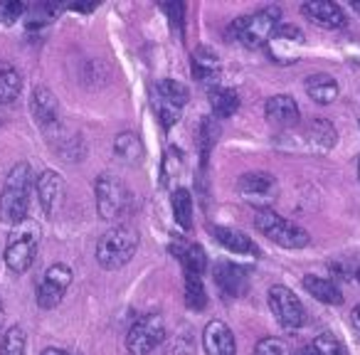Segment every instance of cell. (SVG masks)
Returning <instances> with one entry per match:
<instances>
[{
  "label": "cell",
  "mask_w": 360,
  "mask_h": 355,
  "mask_svg": "<svg viewBox=\"0 0 360 355\" xmlns=\"http://www.w3.org/2000/svg\"><path fill=\"white\" fill-rule=\"evenodd\" d=\"M72 284V269L62 262L47 266L45 276H42L40 286H37V306L45 311L55 309L62 299H65L67 289Z\"/></svg>",
  "instance_id": "cell-10"
},
{
  "label": "cell",
  "mask_w": 360,
  "mask_h": 355,
  "mask_svg": "<svg viewBox=\"0 0 360 355\" xmlns=\"http://www.w3.org/2000/svg\"><path fill=\"white\" fill-rule=\"evenodd\" d=\"M37 247H40V227H37L35 220L27 217L20 225L13 227L11 237H8L6 257H3L8 269L15 271V274H25L35 262Z\"/></svg>",
  "instance_id": "cell-3"
},
{
  "label": "cell",
  "mask_w": 360,
  "mask_h": 355,
  "mask_svg": "<svg viewBox=\"0 0 360 355\" xmlns=\"http://www.w3.org/2000/svg\"><path fill=\"white\" fill-rule=\"evenodd\" d=\"M210 235L225 247L227 252L232 254H242V257H257L259 250H257L255 240L245 235L242 230H235V227H220V225H212L210 227Z\"/></svg>",
  "instance_id": "cell-18"
},
{
  "label": "cell",
  "mask_w": 360,
  "mask_h": 355,
  "mask_svg": "<svg viewBox=\"0 0 360 355\" xmlns=\"http://www.w3.org/2000/svg\"><path fill=\"white\" fill-rule=\"evenodd\" d=\"M94 195H96V210L104 220L116 222L124 217V212L129 210V188L124 186L119 175L114 173H101L94 183Z\"/></svg>",
  "instance_id": "cell-6"
},
{
  "label": "cell",
  "mask_w": 360,
  "mask_h": 355,
  "mask_svg": "<svg viewBox=\"0 0 360 355\" xmlns=\"http://www.w3.org/2000/svg\"><path fill=\"white\" fill-rule=\"evenodd\" d=\"M217 126H215V119H202V126H200V141H202V163L207 160V155H210V148L217 143Z\"/></svg>",
  "instance_id": "cell-32"
},
{
  "label": "cell",
  "mask_w": 360,
  "mask_h": 355,
  "mask_svg": "<svg viewBox=\"0 0 360 355\" xmlns=\"http://www.w3.org/2000/svg\"><path fill=\"white\" fill-rule=\"evenodd\" d=\"M180 168H183V150L168 148V153H165V158H163V183H168L170 175L178 173Z\"/></svg>",
  "instance_id": "cell-34"
},
{
  "label": "cell",
  "mask_w": 360,
  "mask_h": 355,
  "mask_svg": "<svg viewBox=\"0 0 360 355\" xmlns=\"http://www.w3.org/2000/svg\"><path fill=\"white\" fill-rule=\"evenodd\" d=\"M165 338V323L160 314H146L129 328L126 335V350L131 355H148Z\"/></svg>",
  "instance_id": "cell-7"
},
{
  "label": "cell",
  "mask_w": 360,
  "mask_h": 355,
  "mask_svg": "<svg viewBox=\"0 0 360 355\" xmlns=\"http://www.w3.org/2000/svg\"><path fill=\"white\" fill-rule=\"evenodd\" d=\"M264 114H266V121H271V124H276V126H284V129L299 126V119H301L299 104H296L294 96H289V94L271 96L264 106Z\"/></svg>",
  "instance_id": "cell-16"
},
{
  "label": "cell",
  "mask_w": 360,
  "mask_h": 355,
  "mask_svg": "<svg viewBox=\"0 0 360 355\" xmlns=\"http://www.w3.org/2000/svg\"><path fill=\"white\" fill-rule=\"evenodd\" d=\"M266 47H269V55L274 62H279V65H294L301 57V52H304V32L299 27L279 25L274 35H271V40L266 42Z\"/></svg>",
  "instance_id": "cell-11"
},
{
  "label": "cell",
  "mask_w": 360,
  "mask_h": 355,
  "mask_svg": "<svg viewBox=\"0 0 360 355\" xmlns=\"http://www.w3.org/2000/svg\"><path fill=\"white\" fill-rule=\"evenodd\" d=\"M306 94L316 101V104H333L338 99V82L330 75H311L306 79Z\"/></svg>",
  "instance_id": "cell-22"
},
{
  "label": "cell",
  "mask_w": 360,
  "mask_h": 355,
  "mask_svg": "<svg viewBox=\"0 0 360 355\" xmlns=\"http://www.w3.org/2000/svg\"><path fill=\"white\" fill-rule=\"evenodd\" d=\"M304 289L314 296L316 301L321 304H330V306H338L343 301V294L340 289L333 284L330 279H323V276H316V274H306L304 276Z\"/></svg>",
  "instance_id": "cell-23"
},
{
  "label": "cell",
  "mask_w": 360,
  "mask_h": 355,
  "mask_svg": "<svg viewBox=\"0 0 360 355\" xmlns=\"http://www.w3.org/2000/svg\"><path fill=\"white\" fill-rule=\"evenodd\" d=\"M237 193L245 202L259 207V210H269V205L276 200V193H279V186H276V178L269 173H245L237 181Z\"/></svg>",
  "instance_id": "cell-8"
},
{
  "label": "cell",
  "mask_w": 360,
  "mask_h": 355,
  "mask_svg": "<svg viewBox=\"0 0 360 355\" xmlns=\"http://www.w3.org/2000/svg\"><path fill=\"white\" fill-rule=\"evenodd\" d=\"M358 181H360V158H358Z\"/></svg>",
  "instance_id": "cell-43"
},
{
  "label": "cell",
  "mask_w": 360,
  "mask_h": 355,
  "mask_svg": "<svg viewBox=\"0 0 360 355\" xmlns=\"http://www.w3.org/2000/svg\"><path fill=\"white\" fill-rule=\"evenodd\" d=\"M212 274H215V284L220 294L227 299H237L247 289V271L235 262H217Z\"/></svg>",
  "instance_id": "cell-14"
},
{
  "label": "cell",
  "mask_w": 360,
  "mask_h": 355,
  "mask_svg": "<svg viewBox=\"0 0 360 355\" xmlns=\"http://www.w3.org/2000/svg\"><path fill=\"white\" fill-rule=\"evenodd\" d=\"M35 191L42 212L47 217H55V212L60 210L62 200H65V178L57 170H42L35 178Z\"/></svg>",
  "instance_id": "cell-12"
},
{
  "label": "cell",
  "mask_w": 360,
  "mask_h": 355,
  "mask_svg": "<svg viewBox=\"0 0 360 355\" xmlns=\"http://www.w3.org/2000/svg\"><path fill=\"white\" fill-rule=\"evenodd\" d=\"M42 355H72V353H67V350H62V348H45Z\"/></svg>",
  "instance_id": "cell-41"
},
{
  "label": "cell",
  "mask_w": 360,
  "mask_h": 355,
  "mask_svg": "<svg viewBox=\"0 0 360 355\" xmlns=\"http://www.w3.org/2000/svg\"><path fill=\"white\" fill-rule=\"evenodd\" d=\"M72 11H79V13H91L96 8L94 0H82V3H72Z\"/></svg>",
  "instance_id": "cell-38"
},
{
  "label": "cell",
  "mask_w": 360,
  "mask_h": 355,
  "mask_svg": "<svg viewBox=\"0 0 360 355\" xmlns=\"http://www.w3.org/2000/svg\"><path fill=\"white\" fill-rule=\"evenodd\" d=\"M0 124H3V119H0Z\"/></svg>",
  "instance_id": "cell-45"
},
{
  "label": "cell",
  "mask_w": 360,
  "mask_h": 355,
  "mask_svg": "<svg viewBox=\"0 0 360 355\" xmlns=\"http://www.w3.org/2000/svg\"><path fill=\"white\" fill-rule=\"evenodd\" d=\"M301 143H304L306 150L326 153L335 143V129L328 124V119H314L301 131Z\"/></svg>",
  "instance_id": "cell-19"
},
{
  "label": "cell",
  "mask_w": 360,
  "mask_h": 355,
  "mask_svg": "<svg viewBox=\"0 0 360 355\" xmlns=\"http://www.w3.org/2000/svg\"><path fill=\"white\" fill-rule=\"evenodd\" d=\"M191 99V91L183 82H175V79H160L155 84V101L158 104H168L175 106V109H183Z\"/></svg>",
  "instance_id": "cell-24"
},
{
  "label": "cell",
  "mask_w": 360,
  "mask_h": 355,
  "mask_svg": "<svg viewBox=\"0 0 360 355\" xmlns=\"http://www.w3.org/2000/svg\"><path fill=\"white\" fill-rule=\"evenodd\" d=\"M25 13V6L18 3V0H8V3H0V22H6V25H13L18 22V18Z\"/></svg>",
  "instance_id": "cell-36"
},
{
  "label": "cell",
  "mask_w": 360,
  "mask_h": 355,
  "mask_svg": "<svg viewBox=\"0 0 360 355\" xmlns=\"http://www.w3.org/2000/svg\"><path fill=\"white\" fill-rule=\"evenodd\" d=\"M22 91V75L8 62H0V104H11Z\"/></svg>",
  "instance_id": "cell-25"
},
{
  "label": "cell",
  "mask_w": 360,
  "mask_h": 355,
  "mask_svg": "<svg viewBox=\"0 0 360 355\" xmlns=\"http://www.w3.org/2000/svg\"><path fill=\"white\" fill-rule=\"evenodd\" d=\"M255 227L264 237H269L274 245L286 247V250H304L309 245V232L301 230L299 225L284 220L281 215H276L274 210H257L255 215Z\"/></svg>",
  "instance_id": "cell-5"
},
{
  "label": "cell",
  "mask_w": 360,
  "mask_h": 355,
  "mask_svg": "<svg viewBox=\"0 0 360 355\" xmlns=\"http://www.w3.org/2000/svg\"><path fill=\"white\" fill-rule=\"evenodd\" d=\"M136 250H139V232L131 225H116L106 235H101L96 245V262L101 269L116 271L134 259Z\"/></svg>",
  "instance_id": "cell-2"
},
{
  "label": "cell",
  "mask_w": 360,
  "mask_h": 355,
  "mask_svg": "<svg viewBox=\"0 0 360 355\" xmlns=\"http://www.w3.org/2000/svg\"><path fill=\"white\" fill-rule=\"evenodd\" d=\"M350 323H353V330L360 335V306H355L353 314H350Z\"/></svg>",
  "instance_id": "cell-39"
},
{
  "label": "cell",
  "mask_w": 360,
  "mask_h": 355,
  "mask_svg": "<svg viewBox=\"0 0 360 355\" xmlns=\"http://www.w3.org/2000/svg\"><path fill=\"white\" fill-rule=\"evenodd\" d=\"M255 355H291V348L281 338H262L255 345Z\"/></svg>",
  "instance_id": "cell-31"
},
{
  "label": "cell",
  "mask_w": 360,
  "mask_h": 355,
  "mask_svg": "<svg viewBox=\"0 0 360 355\" xmlns=\"http://www.w3.org/2000/svg\"><path fill=\"white\" fill-rule=\"evenodd\" d=\"M27 353V335L20 325H13L6 330L0 340V355H25Z\"/></svg>",
  "instance_id": "cell-30"
},
{
  "label": "cell",
  "mask_w": 360,
  "mask_h": 355,
  "mask_svg": "<svg viewBox=\"0 0 360 355\" xmlns=\"http://www.w3.org/2000/svg\"><path fill=\"white\" fill-rule=\"evenodd\" d=\"M186 304L193 311H202L207 306V291L200 276L186 274Z\"/></svg>",
  "instance_id": "cell-29"
},
{
  "label": "cell",
  "mask_w": 360,
  "mask_h": 355,
  "mask_svg": "<svg viewBox=\"0 0 360 355\" xmlns=\"http://www.w3.org/2000/svg\"><path fill=\"white\" fill-rule=\"evenodd\" d=\"M279 8H264V11H257L252 15L237 18L232 22L230 32L237 37L240 42H245L247 47H262L271 40V35L279 27Z\"/></svg>",
  "instance_id": "cell-4"
},
{
  "label": "cell",
  "mask_w": 360,
  "mask_h": 355,
  "mask_svg": "<svg viewBox=\"0 0 360 355\" xmlns=\"http://www.w3.org/2000/svg\"><path fill=\"white\" fill-rule=\"evenodd\" d=\"M202 348L207 355H237V343L230 325L222 321H210L202 330Z\"/></svg>",
  "instance_id": "cell-13"
},
{
  "label": "cell",
  "mask_w": 360,
  "mask_h": 355,
  "mask_svg": "<svg viewBox=\"0 0 360 355\" xmlns=\"http://www.w3.org/2000/svg\"><path fill=\"white\" fill-rule=\"evenodd\" d=\"M269 309H271V314H274V318L289 330H296L306 323L304 304H301L299 296H296L289 286H281V284L271 286L269 289Z\"/></svg>",
  "instance_id": "cell-9"
},
{
  "label": "cell",
  "mask_w": 360,
  "mask_h": 355,
  "mask_svg": "<svg viewBox=\"0 0 360 355\" xmlns=\"http://www.w3.org/2000/svg\"><path fill=\"white\" fill-rule=\"evenodd\" d=\"M30 114L42 129L57 126L60 121V111H57V99L47 86H35L30 94Z\"/></svg>",
  "instance_id": "cell-17"
},
{
  "label": "cell",
  "mask_w": 360,
  "mask_h": 355,
  "mask_svg": "<svg viewBox=\"0 0 360 355\" xmlns=\"http://www.w3.org/2000/svg\"><path fill=\"white\" fill-rule=\"evenodd\" d=\"M314 345L319 350V355H345V348L340 345V340L333 333H321L314 340Z\"/></svg>",
  "instance_id": "cell-33"
},
{
  "label": "cell",
  "mask_w": 360,
  "mask_h": 355,
  "mask_svg": "<svg viewBox=\"0 0 360 355\" xmlns=\"http://www.w3.org/2000/svg\"><path fill=\"white\" fill-rule=\"evenodd\" d=\"M170 252L175 254V259L180 262L183 271L186 274H195L200 276L207 266V257H205V250L200 245H191V242H183V240H175L170 245Z\"/></svg>",
  "instance_id": "cell-20"
},
{
  "label": "cell",
  "mask_w": 360,
  "mask_h": 355,
  "mask_svg": "<svg viewBox=\"0 0 360 355\" xmlns=\"http://www.w3.org/2000/svg\"><path fill=\"white\" fill-rule=\"evenodd\" d=\"M296 355H319V350H316V345L311 343V345H304Z\"/></svg>",
  "instance_id": "cell-40"
},
{
  "label": "cell",
  "mask_w": 360,
  "mask_h": 355,
  "mask_svg": "<svg viewBox=\"0 0 360 355\" xmlns=\"http://www.w3.org/2000/svg\"><path fill=\"white\" fill-rule=\"evenodd\" d=\"M358 281H360V269H358Z\"/></svg>",
  "instance_id": "cell-44"
},
{
  "label": "cell",
  "mask_w": 360,
  "mask_h": 355,
  "mask_svg": "<svg viewBox=\"0 0 360 355\" xmlns=\"http://www.w3.org/2000/svg\"><path fill=\"white\" fill-rule=\"evenodd\" d=\"M163 11L170 15L173 27H178V30H180V25H183V6H180V3H165Z\"/></svg>",
  "instance_id": "cell-37"
},
{
  "label": "cell",
  "mask_w": 360,
  "mask_h": 355,
  "mask_svg": "<svg viewBox=\"0 0 360 355\" xmlns=\"http://www.w3.org/2000/svg\"><path fill=\"white\" fill-rule=\"evenodd\" d=\"M6 323V306H3V299H0V328Z\"/></svg>",
  "instance_id": "cell-42"
},
{
  "label": "cell",
  "mask_w": 360,
  "mask_h": 355,
  "mask_svg": "<svg viewBox=\"0 0 360 355\" xmlns=\"http://www.w3.org/2000/svg\"><path fill=\"white\" fill-rule=\"evenodd\" d=\"M170 205H173V217L183 230H191L193 227V195L188 188H175L173 198H170Z\"/></svg>",
  "instance_id": "cell-27"
},
{
  "label": "cell",
  "mask_w": 360,
  "mask_h": 355,
  "mask_svg": "<svg viewBox=\"0 0 360 355\" xmlns=\"http://www.w3.org/2000/svg\"><path fill=\"white\" fill-rule=\"evenodd\" d=\"M210 106L217 119H230L240 109V96H237V91L227 89V86H215L210 91Z\"/></svg>",
  "instance_id": "cell-26"
},
{
  "label": "cell",
  "mask_w": 360,
  "mask_h": 355,
  "mask_svg": "<svg viewBox=\"0 0 360 355\" xmlns=\"http://www.w3.org/2000/svg\"><path fill=\"white\" fill-rule=\"evenodd\" d=\"M301 13H304L311 22L326 27V30H338V27L345 25L343 8L335 6V3H328V0H314V3H304V6H301Z\"/></svg>",
  "instance_id": "cell-15"
},
{
  "label": "cell",
  "mask_w": 360,
  "mask_h": 355,
  "mask_svg": "<svg viewBox=\"0 0 360 355\" xmlns=\"http://www.w3.org/2000/svg\"><path fill=\"white\" fill-rule=\"evenodd\" d=\"M114 153L119 155L124 163H139V160L143 158V146H141V138L134 131H124V134L116 136Z\"/></svg>",
  "instance_id": "cell-28"
},
{
  "label": "cell",
  "mask_w": 360,
  "mask_h": 355,
  "mask_svg": "<svg viewBox=\"0 0 360 355\" xmlns=\"http://www.w3.org/2000/svg\"><path fill=\"white\" fill-rule=\"evenodd\" d=\"M32 188H35V173H32L30 163L22 160V163L13 165L3 193H0V222L3 225L15 227L22 220H27Z\"/></svg>",
  "instance_id": "cell-1"
},
{
  "label": "cell",
  "mask_w": 360,
  "mask_h": 355,
  "mask_svg": "<svg viewBox=\"0 0 360 355\" xmlns=\"http://www.w3.org/2000/svg\"><path fill=\"white\" fill-rule=\"evenodd\" d=\"M193 77L202 84H215L220 79V57L217 52H212L210 47H198L193 52Z\"/></svg>",
  "instance_id": "cell-21"
},
{
  "label": "cell",
  "mask_w": 360,
  "mask_h": 355,
  "mask_svg": "<svg viewBox=\"0 0 360 355\" xmlns=\"http://www.w3.org/2000/svg\"><path fill=\"white\" fill-rule=\"evenodd\" d=\"M153 109H155V114H158L163 129H173V126L180 121V114H183V109H175V106H168V104H158V101H153Z\"/></svg>",
  "instance_id": "cell-35"
}]
</instances>
